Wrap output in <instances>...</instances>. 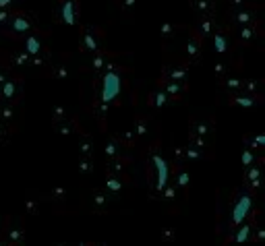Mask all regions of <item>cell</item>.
I'll return each instance as SVG.
<instances>
[{"instance_id":"6da1fadb","label":"cell","mask_w":265,"mask_h":246,"mask_svg":"<svg viewBox=\"0 0 265 246\" xmlns=\"http://www.w3.org/2000/svg\"><path fill=\"white\" fill-rule=\"evenodd\" d=\"M118 93H120V77L110 71L104 75V81H102V100L108 104V102H112Z\"/></svg>"},{"instance_id":"7a4b0ae2","label":"cell","mask_w":265,"mask_h":246,"mask_svg":"<svg viewBox=\"0 0 265 246\" xmlns=\"http://www.w3.org/2000/svg\"><path fill=\"white\" fill-rule=\"evenodd\" d=\"M251 205H253V201H251L249 195H243L239 201H236L234 209H232V224H241L245 220L247 213L251 211Z\"/></svg>"},{"instance_id":"3957f363","label":"cell","mask_w":265,"mask_h":246,"mask_svg":"<svg viewBox=\"0 0 265 246\" xmlns=\"http://www.w3.org/2000/svg\"><path fill=\"white\" fill-rule=\"evenodd\" d=\"M153 166L158 170V188H164L166 180H168V166L160 155H153Z\"/></svg>"},{"instance_id":"277c9868","label":"cell","mask_w":265,"mask_h":246,"mask_svg":"<svg viewBox=\"0 0 265 246\" xmlns=\"http://www.w3.org/2000/svg\"><path fill=\"white\" fill-rule=\"evenodd\" d=\"M62 19L66 25H75V4L71 2V0H66V2L62 4Z\"/></svg>"},{"instance_id":"5b68a950","label":"cell","mask_w":265,"mask_h":246,"mask_svg":"<svg viewBox=\"0 0 265 246\" xmlns=\"http://www.w3.org/2000/svg\"><path fill=\"white\" fill-rule=\"evenodd\" d=\"M25 48H27V54H33V56H35V54L39 52V39L37 37H29L25 42Z\"/></svg>"},{"instance_id":"8992f818","label":"cell","mask_w":265,"mask_h":246,"mask_svg":"<svg viewBox=\"0 0 265 246\" xmlns=\"http://www.w3.org/2000/svg\"><path fill=\"white\" fill-rule=\"evenodd\" d=\"M12 27H15V31H27L29 29V23H27L23 17H17L15 21H12Z\"/></svg>"},{"instance_id":"52a82bcc","label":"cell","mask_w":265,"mask_h":246,"mask_svg":"<svg viewBox=\"0 0 265 246\" xmlns=\"http://www.w3.org/2000/svg\"><path fill=\"white\" fill-rule=\"evenodd\" d=\"M214 46H216V50H218L220 54H224V52H226V39L222 37V35H216V39H214Z\"/></svg>"},{"instance_id":"ba28073f","label":"cell","mask_w":265,"mask_h":246,"mask_svg":"<svg viewBox=\"0 0 265 246\" xmlns=\"http://www.w3.org/2000/svg\"><path fill=\"white\" fill-rule=\"evenodd\" d=\"M249 234H251V228H249V226H243V228L239 230V234H236L234 240H236V242H245V240L249 238Z\"/></svg>"},{"instance_id":"9c48e42d","label":"cell","mask_w":265,"mask_h":246,"mask_svg":"<svg viewBox=\"0 0 265 246\" xmlns=\"http://www.w3.org/2000/svg\"><path fill=\"white\" fill-rule=\"evenodd\" d=\"M12 93H15V85L8 81V83H4V87H2V95H4V98H10Z\"/></svg>"},{"instance_id":"30bf717a","label":"cell","mask_w":265,"mask_h":246,"mask_svg":"<svg viewBox=\"0 0 265 246\" xmlns=\"http://www.w3.org/2000/svg\"><path fill=\"white\" fill-rule=\"evenodd\" d=\"M83 44H85L89 50H97V44H95V39H93L91 35H85V37H83Z\"/></svg>"},{"instance_id":"8fae6325","label":"cell","mask_w":265,"mask_h":246,"mask_svg":"<svg viewBox=\"0 0 265 246\" xmlns=\"http://www.w3.org/2000/svg\"><path fill=\"white\" fill-rule=\"evenodd\" d=\"M234 102L239 104V106H243V108H251V106H253V100H249V98H236Z\"/></svg>"},{"instance_id":"7c38bea8","label":"cell","mask_w":265,"mask_h":246,"mask_svg":"<svg viewBox=\"0 0 265 246\" xmlns=\"http://www.w3.org/2000/svg\"><path fill=\"white\" fill-rule=\"evenodd\" d=\"M166 104V91H158L156 93V106L160 108V106H164Z\"/></svg>"},{"instance_id":"4fadbf2b","label":"cell","mask_w":265,"mask_h":246,"mask_svg":"<svg viewBox=\"0 0 265 246\" xmlns=\"http://www.w3.org/2000/svg\"><path fill=\"white\" fill-rule=\"evenodd\" d=\"M251 161H253V155H251L249 151H245V153H243V163H245V166H249Z\"/></svg>"},{"instance_id":"5bb4252c","label":"cell","mask_w":265,"mask_h":246,"mask_svg":"<svg viewBox=\"0 0 265 246\" xmlns=\"http://www.w3.org/2000/svg\"><path fill=\"white\" fill-rule=\"evenodd\" d=\"M166 91H168V93H178V91H180V87H178L176 83H172V85L166 87Z\"/></svg>"},{"instance_id":"9a60e30c","label":"cell","mask_w":265,"mask_h":246,"mask_svg":"<svg viewBox=\"0 0 265 246\" xmlns=\"http://www.w3.org/2000/svg\"><path fill=\"white\" fill-rule=\"evenodd\" d=\"M178 182L183 184V186H187V182H189V174H180V178H178Z\"/></svg>"},{"instance_id":"2e32d148","label":"cell","mask_w":265,"mask_h":246,"mask_svg":"<svg viewBox=\"0 0 265 246\" xmlns=\"http://www.w3.org/2000/svg\"><path fill=\"white\" fill-rule=\"evenodd\" d=\"M108 186L112 188V190H118V188H120V184H118L116 180H108Z\"/></svg>"},{"instance_id":"e0dca14e","label":"cell","mask_w":265,"mask_h":246,"mask_svg":"<svg viewBox=\"0 0 265 246\" xmlns=\"http://www.w3.org/2000/svg\"><path fill=\"white\" fill-rule=\"evenodd\" d=\"M172 77H174V79H185V71H174Z\"/></svg>"},{"instance_id":"ac0fdd59","label":"cell","mask_w":265,"mask_h":246,"mask_svg":"<svg viewBox=\"0 0 265 246\" xmlns=\"http://www.w3.org/2000/svg\"><path fill=\"white\" fill-rule=\"evenodd\" d=\"M239 21H241V23H247V21H249V15H247V12H241V15H239Z\"/></svg>"},{"instance_id":"d6986e66","label":"cell","mask_w":265,"mask_h":246,"mask_svg":"<svg viewBox=\"0 0 265 246\" xmlns=\"http://www.w3.org/2000/svg\"><path fill=\"white\" fill-rule=\"evenodd\" d=\"M10 4V0H0V8H4V6H8Z\"/></svg>"},{"instance_id":"ffe728a7","label":"cell","mask_w":265,"mask_h":246,"mask_svg":"<svg viewBox=\"0 0 265 246\" xmlns=\"http://www.w3.org/2000/svg\"><path fill=\"white\" fill-rule=\"evenodd\" d=\"M263 143H265V136L259 134V136H257V145H263Z\"/></svg>"}]
</instances>
